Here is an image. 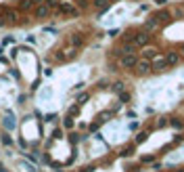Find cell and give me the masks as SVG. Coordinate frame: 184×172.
Here are the masks:
<instances>
[{"instance_id":"obj_20","label":"cell","mask_w":184,"mask_h":172,"mask_svg":"<svg viewBox=\"0 0 184 172\" xmlns=\"http://www.w3.org/2000/svg\"><path fill=\"white\" fill-rule=\"evenodd\" d=\"M80 107H82V105H78V103H75V105H71V107H69V111H67V115L75 118V115L80 114Z\"/></svg>"},{"instance_id":"obj_22","label":"cell","mask_w":184,"mask_h":172,"mask_svg":"<svg viewBox=\"0 0 184 172\" xmlns=\"http://www.w3.org/2000/svg\"><path fill=\"white\" fill-rule=\"evenodd\" d=\"M147 138H149V132H140V134L136 137V141H134V145H140V143H144Z\"/></svg>"},{"instance_id":"obj_29","label":"cell","mask_w":184,"mask_h":172,"mask_svg":"<svg viewBox=\"0 0 184 172\" xmlns=\"http://www.w3.org/2000/svg\"><path fill=\"white\" fill-rule=\"evenodd\" d=\"M61 134H63V130H61V128H55V132H52V138H63Z\"/></svg>"},{"instance_id":"obj_26","label":"cell","mask_w":184,"mask_h":172,"mask_svg":"<svg viewBox=\"0 0 184 172\" xmlns=\"http://www.w3.org/2000/svg\"><path fill=\"white\" fill-rule=\"evenodd\" d=\"M44 4L48 6V9H57V6H59V0H44Z\"/></svg>"},{"instance_id":"obj_30","label":"cell","mask_w":184,"mask_h":172,"mask_svg":"<svg viewBox=\"0 0 184 172\" xmlns=\"http://www.w3.org/2000/svg\"><path fill=\"white\" fill-rule=\"evenodd\" d=\"M4 44H15V38L9 36V38H4Z\"/></svg>"},{"instance_id":"obj_8","label":"cell","mask_w":184,"mask_h":172,"mask_svg":"<svg viewBox=\"0 0 184 172\" xmlns=\"http://www.w3.org/2000/svg\"><path fill=\"white\" fill-rule=\"evenodd\" d=\"M34 17H36V19H48V17H50V9L42 2V4L34 6Z\"/></svg>"},{"instance_id":"obj_31","label":"cell","mask_w":184,"mask_h":172,"mask_svg":"<svg viewBox=\"0 0 184 172\" xmlns=\"http://www.w3.org/2000/svg\"><path fill=\"white\" fill-rule=\"evenodd\" d=\"M46 120H48V122H55V120H57V115L50 114V115H46Z\"/></svg>"},{"instance_id":"obj_13","label":"cell","mask_w":184,"mask_h":172,"mask_svg":"<svg viewBox=\"0 0 184 172\" xmlns=\"http://www.w3.org/2000/svg\"><path fill=\"white\" fill-rule=\"evenodd\" d=\"M0 143L9 149V147H13L15 145V141H13V137H11V132H6V130H2V134H0Z\"/></svg>"},{"instance_id":"obj_33","label":"cell","mask_w":184,"mask_h":172,"mask_svg":"<svg viewBox=\"0 0 184 172\" xmlns=\"http://www.w3.org/2000/svg\"><path fill=\"white\" fill-rule=\"evenodd\" d=\"M32 2H34L36 6H38V4H42V2H44V0H32Z\"/></svg>"},{"instance_id":"obj_25","label":"cell","mask_w":184,"mask_h":172,"mask_svg":"<svg viewBox=\"0 0 184 172\" xmlns=\"http://www.w3.org/2000/svg\"><path fill=\"white\" fill-rule=\"evenodd\" d=\"M78 141H80V134H75V132L69 134V143H71V145H78Z\"/></svg>"},{"instance_id":"obj_1","label":"cell","mask_w":184,"mask_h":172,"mask_svg":"<svg viewBox=\"0 0 184 172\" xmlns=\"http://www.w3.org/2000/svg\"><path fill=\"white\" fill-rule=\"evenodd\" d=\"M55 11H57V15H63V17H78L80 15V9L75 6V2H69V0H59V6Z\"/></svg>"},{"instance_id":"obj_28","label":"cell","mask_w":184,"mask_h":172,"mask_svg":"<svg viewBox=\"0 0 184 172\" xmlns=\"http://www.w3.org/2000/svg\"><path fill=\"white\" fill-rule=\"evenodd\" d=\"M119 101H121V103H128V101H130V94H128L126 90L119 92Z\"/></svg>"},{"instance_id":"obj_11","label":"cell","mask_w":184,"mask_h":172,"mask_svg":"<svg viewBox=\"0 0 184 172\" xmlns=\"http://www.w3.org/2000/svg\"><path fill=\"white\" fill-rule=\"evenodd\" d=\"M163 61H165V67L178 65V63H180V55H178V53H167V55L163 57Z\"/></svg>"},{"instance_id":"obj_27","label":"cell","mask_w":184,"mask_h":172,"mask_svg":"<svg viewBox=\"0 0 184 172\" xmlns=\"http://www.w3.org/2000/svg\"><path fill=\"white\" fill-rule=\"evenodd\" d=\"M140 162H142V164H151V162H155V155H142Z\"/></svg>"},{"instance_id":"obj_19","label":"cell","mask_w":184,"mask_h":172,"mask_svg":"<svg viewBox=\"0 0 184 172\" xmlns=\"http://www.w3.org/2000/svg\"><path fill=\"white\" fill-rule=\"evenodd\" d=\"M111 88H113V92H117V94H119V92L126 90V84H124V82H113V86H111Z\"/></svg>"},{"instance_id":"obj_10","label":"cell","mask_w":184,"mask_h":172,"mask_svg":"<svg viewBox=\"0 0 184 172\" xmlns=\"http://www.w3.org/2000/svg\"><path fill=\"white\" fill-rule=\"evenodd\" d=\"M157 57H159L157 48H151V46H144V48H142V59H147V61H155Z\"/></svg>"},{"instance_id":"obj_18","label":"cell","mask_w":184,"mask_h":172,"mask_svg":"<svg viewBox=\"0 0 184 172\" xmlns=\"http://www.w3.org/2000/svg\"><path fill=\"white\" fill-rule=\"evenodd\" d=\"M90 4H92L90 0H75V6H78L80 11H86V9H88Z\"/></svg>"},{"instance_id":"obj_32","label":"cell","mask_w":184,"mask_h":172,"mask_svg":"<svg viewBox=\"0 0 184 172\" xmlns=\"http://www.w3.org/2000/svg\"><path fill=\"white\" fill-rule=\"evenodd\" d=\"M155 2H157V4H159V6H163V4H165V2H167V0H155Z\"/></svg>"},{"instance_id":"obj_24","label":"cell","mask_w":184,"mask_h":172,"mask_svg":"<svg viewBox=\"0 0 184 172\" xmlns=\"http://www.w3.org/2000/svg\"><path fill=\"white\" fill-rule=\"evenodd\" d=\"M88 99H90V94H88V92H84V94H80V97H78V105H84L86 101H88Z\"/></svg>"},{"instance_id":"obj_17","label":"cell","mask_w":184,"mask_h":172,"mask_svg":"<svg viewBox=\"0 0 184 172\" xmlns=\"http://www.w3.org/2000/svg\"><path fill=\"white\" fill-rule=\"evenodd\" d=\"M73 126H75V122H73V118H71V115H65V120H63V128H67V130H71Z\"/></svg>"},{"instance_id":"obj_15","label":"cell","mask_w":184,"mask_h":172,"mask_svg":"<svg viewBox=\"0 0 184 172\" xmlns=\"http://www.w3.org/2000/svg\"><path fill=\"white\" fill-rule=\"evenodd\" d=\"M134 151H136V145H128L126 149H121V158H130V155H134Z\"/></svg>"},{"instance_id":"obj_23","label":"cell","mask_w":184,"mask_h":172,"mask_svg":"<svg viewBox=\"0 0 184 172\" xmlns=\"http://www.w3.org/2000/svg\"><path fill=\"white\" fill-rule=\"evenodd\" d=\"M170 124H172L174 128H182L184 126V122L180 120V118H172V120H170Z\"/></svg>"},{"instance_id":"obj_14","label":"cell","mask_w":184,"mask_h":172,"mask_svg":"<svg viewBox=\"0 0 184 172\" xmlns=\"http://www.w3.org/2000/svg\"><path fill=\"white\" fill-rule=\"evenodd\" d=\"M153 19H155L157 23H163V21H170V19H172V15H170V11H165V9H163V11L155 13V15H153Z\"/></svg>"},{"instance_id":"obj_9","label":"cell","mask_w":184,"mask_h":172,"mask_svg":"<svg viewBox=\"0 0 184 172\" xmlns=\"http://www.w3.org/2000/svg\"><path fill=\"white\" fill-rule=\"evenodd\" d=\"M2 19L6 23H15L19 19V11H17V9H6V11L2 13Z\"/></svg>"},{"instance_id":"obj_21","label":"cell","mask_w":184,"mask_h":172,"mask_svg":"<svg viewBox=\"0 0 184 172\" xmlns=\"http://www.w3.org/2000/svg\"><path fill=\"white\" fill-rule=\"evenodd\" d=\"M157 25H159V23H157L155 19H153V17H151V21L144 23V30H147V32H149V30H157Z\"/></svg>"},{"instance_id":"obj_2","label":"cell","mask_w":184,"mask_h":172,"mask_svg":"<svg viewBox=\"0 0 184 172\" xmlns=\"http://www.w3.org/2000/svg\"><path fill=\"white\" fill-rule=\"evenodd\" d=\"M130 42L136 46V48H144V46H149L151 36H149V32H138V34H132V40Z\"/></svg>"},{"instance_id":"obj_5","label":"cell","mask_w":184,"mask_h":172,"mask_svg":"<svg viewBox=\"0 0 184 172\" xmlns=\"http://www.w3.org/2000/svg\"><path fill=\"white\" fill-rule=\"evenodd\" d=\"M140 61L138 59L136 53H130V55H124V57H119V65L124 69H132V67H136V63Z\"/></svg>"},{"instance_id":"obj_16","label":"cell","mask_w":184,"mask_h":172,"mask_svg":"<svg viewBox=\"0 0 184 172\" xmlns=\"http://www.w3.org/2000/svg\"><path fill=\"white\" fill-rule=\"evenodd\" d=\"M36 4L32 2V0H19V9L21 11H29V9H34Z\"/></svg>"},{"instance_id":"obj_7","label":"cell","mask_w":184,"mask_h":172,"mask_svg":"<svg viewBox=\"0 0 184 172\" xmlns=\"http://www.w3.org/2000/svg\"><path fill=\"white\" fill-rule=\"evenodd\" d=\"M134 69H136L138 76H144V74H149L151 69H153V63H151V61H147V59H140Z\"/></svg>"},{"instance_id":"obj_4","label":"cell","mask_w":184,"mask_h":172,"mask_svg":"<svg viewBox=\"0 0 184 172\" xmlns=\"http://www.w3.org/2000/svg\"><path fill=\"white\" fill-rule=\"evenodd\" d=\"M2 128H4L6 132H11V130L17 128V118H15V114H13L11 109H6V114L2 118Z\"/></svg>"},{"instance_id":"obj_6","label":"cell","mask_w":184,"mask_h":172,"mask_svg":"<svg viewBox=\"0 0 184 172\" xmlns=\"http://www.w3.org/2000/svg\"><path fill=\"white\" fill-rule=\"evenodd\" d=\"M67 44H69V46H73V48H80V46L86 44V36L80 34V32H73V34H69V36H67Z\"/></svg>"},{"instance_id":"obj_34","label":"cell","mask_w":184,"mask_h":172,"mask_svg":"<svg viewBox=\"0 0 184 172\" xmlns=\"http://www.w3.org/2000/svg\"><path fill=\"white\" fill-rule=\"evenodd\" d=\"M0 172H9V170H6V168H4V166H0Z\"/></svg>"},{"instance_id":"obj_35","label":"cell","mask_w":184,"mask_h":172,"mask_svg":"<svg viewBox=\"0 0 184 172\" xmlns=\"http://www.w3.org/2000/svg\"><path fill=\"white\" fill-rule=\"evenodd\" d=\"M111 2H119V0H111Z\"/></svg>"},{"instance_id":"obj_3","label":"cell","mask_w":184,"mask_h":172,"mask_svg":"<svg viewBox=\"0 0 184 172\" xmlns=\"http://www.w3.org/2000/svg\"><path fill=\"white\" fill-rule=\"evenodd\" d=\"M57 61L61 63H65V61H71V59L78 57V48H73V46H69V48H63V50H57Z\"/></svg>"},{"instance_id":"obj_12","label":"cell","mask_w":184,"mask_h":172,"mask_svg":"<svg viewBox=\"0 0 184 172\" xmlns=\"http://www.w3.org/2000/svg\"><path fill=\"white\" fill-rule=\"evenodd\" d=\"M92 6L98 13H105L109 6H111V0H92Z\"/></svg>"}]
</instances>
